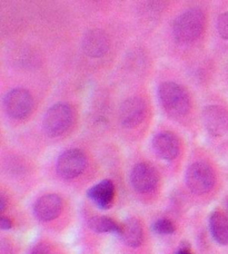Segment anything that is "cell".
I'll list each match as a JSON object with an SVG mask.
<instances>
[{"label":"cell","mask_w":228,"mask_h":254,"mask_svg":"<svg viewBox=\"0 0 228 254\" xmlns=\"http://www.w3.org/2000/svg\"><path fill=\"white\" fill-rule=\"evenodd\" d=\"M206 25V17L199 8H190L181 12L172 22V35L178 43L188 44L198 39Z\"/></svg>","instance_id":"obj_1"},{"label":"cell","mask_w":228,"mask_h":254,"mask_svg":"<svg viewBox=\"0 0 228 254\" xmlns=\"http://www.w3.org/2000/svg\"><path fill=\"white\" fill-rule=\"evenodd\" d=\"M159 102L165 110L174 115H185L189 112L191 99L187 90L175 81H164L158 87Z\"/></svg>","instance_id":"obj_2"},{"label":"cell","mask_w":228,"mask_h":254,"mask_svg":"<svg viewBox=\"0 0 228 254\" xmlns=\"http://www.w3.org/2000/svg\"><path fill=\"white\" fill-rule=\"evenodd\" d=\"M75 121V111L70 105L65 103L55 104L46 113L43 121L45 133L57 137L70 128Z\"/></svg>","instance_id":"obj_3"},{"label":"cell","mask_w":228,"mask_h":254,"mask_svg":"<svg viewBox=\"0 0 228 254\" xmlns=\"http://www.w3.org/2000/svg\"><path fill=\"white\" fill-rule=\"evenodd\" d=\"M216 182L213 167L205 162H195L186 171V184L194 194L202 195L211 190Z\"/></svg>","instance_id":"obj_4"},{"label":"cell","mask_w":228,"mask_h":254,"mask_svg":"<svg viewBox=\"0 0 228 254\" xmlns=\"http://www.w3.org/2000/svg\"><path fill=\"white\" fill-rule=\"evenodd\" d=\"M3 107L7 114L15 120L28 116L34 107V98L29 90L15 88L8 92L3 99Z\"/></svg>","instance_id":"obj_5"},{"label":"cell","mask_w":228,"mask_h":254,"mask_svg":"<svg viewBox=\"0 0 228 254\" xmlns=\"http://www.w3.org/2000/svg\"><path fill=\"white\" fill-rule=\"evenodd\" d=\"M87 166L86 154L78 148H70L63 152L57 161V173L65 180H72L79 176Z\"/></svg>","instance_id":"obj_6"},{"label":"cell","mask_w":228,"mask_h":254,"mask_svg":"<svg viewBox=\"0 0 228 254\" xmlns=\"http://www.w3.org/2000/svg\"><path fill=\"white\" fill-rule=\"evenodd\" d=\"M203 123L207 133L215 138L228 135V111L220 105H208L203 111Z\"/></svg>","instance_id":"obj_7"},{"label":"cell","mask_w":228,"mask_h":254,"mask_svg":"<svg viewBox=\"0 0 228 254\" xmlns=\"http://www.w3.org/2000/svg\"><path fill=\"white\" fill-rule=\"evenodd\" d=\"M130 183L140 193H149L158 188L159 174L148 163H138L130 173Z\"/></svg>","instance_id":"obj_8"},{"label":"cell","mask_w":228,"mask_h":254,"mask_svg":"<svg viewBox=\"0 0 228 254\" xmlns=\"http://www.w3.org/2000/svg\"><path fill=\"white\" fill-rule=\"evenodd\" d=\"M147 114V105L143 98L130 97L121 104L119 119L127 128H134L145 120Z\"/></svg>","instance_id":"obj_9"},{"label":"cell","mask_w":228,"mask_h":254,"mask_svg":"<svg viewBox=\"0 0 228 254\" xmlns=\"http://www.w3.org/2000/svg\"><path fill=\"white\" fill-rule=\"evenodd\" d=\"M62 199L57 194H46L36 201L34 205L35 216L42 222H49L60 215Z\"/></svg>","instance_id":"obj_10"},{"label":"cell","mask_w":228,"mask_h":254,"mask_svg":"<svg viewBox=\"0 0 228 254\" xmlns=\"http://www.w3.org/2000/svg\"><path fill=\"white\" fill-rule=\"evenodd\" d=\"M153 149L163 160L172 161L178 156L180 151L179 139L171 131H162L154 137Z\"/></svg>","instance_id":"obj_11"},{"label":"cell","mask_w":228,"mask_h":254,"mask_svg":"<svg viewBox=\"0 0 228 254\" xmlns=\"http://www.w3.org/2000/svg\"><path fill=\"white\" fill-rule=\"evenodd\" d=\"M81 46L86 55L97 58L108 52L109 38L103 30L93 29L87 31V34L84 36Z\"/></svg>","instance_id":"obj_12"},{"label":"cell","mask_w":228,"mask_h":254,"mask_svg":"<svg viewBox=\"0 0 228 254\" xmlns=\"http://www.w3.org/2000/svg\"><path fill=\"white\" fill-rule=\"evenodd\" d=\"M87 196L96 206L107 210L113 205L115 198V185L111 180H104L87 190Z\"/></svg>","instance_id":"obj_13"},{"label":"cell","mask_w":228,"mask_h":254,"mask_svg":"<svg viewBox=\"0 0 228 254\" xmlns=\"http://www.w3.org/2000/svg\"><path fill=\"white\" fill-rule=\"evenodd\" d=\"M119 238L126 246L138 248L144 239V230L140 221L136 217H129L121 224Z\"/></svg>","instance_id":"obj_14"},{"label":"cell","mask_w":228,"mask_h":254,"mask_svg":"<svg viewBox=\"0 0 228 254\" xmlns=\"http://www.w3.org/2000/svg\"><path fill=\"white\" fill-rule=\"evenodd\" d=\"M209 229L215 241L221 246L228 244V219L221 211H214L209 216Z\"/></svg>","instance_id":"obj_15"},{"label":"cell","mask_w":228,"mask_h":254,"mask_svg":"<svg viewBox=\"0 0 228 254\" xmlns=\"http://www.w3.org/2000/svg\"><path fill=\"white\" fill-rule=\"evenodd\" d=\"M88 226L96 233H114L119 235L121 224L117 223L112 217L108 216H93L90 217Z\"/></svg>","instance_id":"obj_16"},{"label":"cell","mask_w":228,"mask_h":254,"mask_svg":"<svg viewBox=\"0 0 228 254\" xmlns=\"http://www.w3.org/2000/svg\"><path fill=\"white\" fill-rule=\"evenodd\" d=\"M152 229L155 233L161 235H170L175 232V225L168 219H158L154 222Z\"/></svg>","instance_id":"obj_17"},{"label":"cell","mask_w":228,"mask_h":254,"mask_svg":"<svg viewBox=\"0 0 228 254\" xmlns=\"http://www.w3.org/2000/svg\"><path fill=\"white\" fill-rule=\"evenodd\" d=\"M217 30L223 38L228 40V11L222 13L217 19Z\"/></svg>","instance_id":"obj_18"},{"label":"cell","mask_w":228,"mask_h":254,"mask_svg":"<svg viewBox=\"0 0 228 254\" xmlns=\"http://www.w3.org/2000/svg\"><path fill=\"white\" fill-rule=\"evenodd\" d=\"M29 254H52V250H50L47 244L39 243L33 248V250L30 251Z\"/></svg>","instance_id":"obj_19"},{"label":"cell","mask_w":228,"mask_h":254,"mask_svg":"<svg viewBox=\"0 0 228 254\" xmlns=\"http://www.w3.org/2000/svg\"><path fill=\"white\" fill-rule=\"evenodd\" d=\"M0 254H12L11 246L9 244L8 241H6V240H2L1 241V246H0Z\"/></svg>","instance_id":"obj_20"},{"label":"cell","mask_w":228,"mask_h":254,"mask_svg":"<svg viewBox=\"0 0 228 254\" xmlns=\"http://www.w3.org/2000/svg\"><path fill=\"white\" fill-rule=\"evenodd\" d=\"M0 226H1L2 230H9V229H11L12 222L10 219H9V217L2 215L1 217H0Z\"/></svg>","instance_id":"obj_21"},{"label":"cell","mask_w":228,"mask_h":254,"mask_svg":"<svg viewBox=\"0 0 228 254\" xmlns=\"http://www.w3.org/2000/svg\"><path fill=\"white\" fill-rule=\"evenodd\" d=\"M4 207H6V198L1 194V196H0V210H1V212L4 211Z\"/></svg>","instance_id":"obj_22"},{"label":"cell","mask_w":228,"mask_h":254,"mask_svg":"<svg viewBox=\"0 0 228 254\" xmlns=\"http://www.w3.org/2000/svg\"><path fill=\"white\" fill-rule=\"evenodd\" d=\"M175 254H193L190 252V250L189 249H187V248H180L178 251H177Z\"/></svg>","instance_id":"obj_23"},{"label":"cell","mask_w":228,"mask_h":254,"mask_svg":"<svg viewBox=\"0 0 228 254\" xmlns=\"http://www.w3.org/2000/svg\"><path fill=\"white\" fill-rule=\"evenodd\" d=\"M226 204H227V208H228V198H227V202H226Z\"/></svg>","instance_id":"obj_24"}]
</instances>
